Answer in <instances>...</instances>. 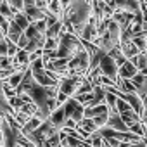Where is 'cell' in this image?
<instances>
[{"label": "cell", "instance_id": "cell-32", "mask_svg": "<svg viewBox=\"0 0 147 147\" xmlns=\"http://www.w3.org/2000/svg\"><path fill=\"white\" fill-rule=\"evenodd\" d=\"M0 2H2V0H0Z\"/></svg>", "mask_w": 147, "mask_h": 147}, {"label": "cell", "instance_id": "cell-20", "mask_svg": "<svg viewBox=\"0 0 147 147\" xmlns=\"http://www.w3.org/2000/svg\"><path fill=\"white\" fill-rule=\"evenodd\" d=\"M128 130H130L131 133H135V135H138L140 138L144 137V125H142V121H137V123H133V125H130V126H128Z\"/></svg>", "mask_w": 147, "mask_h": 147}, {"label": "cell", "instance_id": "cell-21", "mask_svg": "<svg viewBox=\"0 0 147 147\" xmlns=\"http://www.w3.org/2000/svg\"><path fill=\"white\" fill-rule=\"evenodd\" d=\"M128 109H131V106L126 102V100H123V99H116V111L118 113H125V111H128Z\"/></svg>", "mask_w": 147, "mask_h": 147}, {"label": "cell", "instance_id": "cell-11", "mask_svg": "<svg viewBox=\"0 0 147 147\" xmlns=\"http://www.w3.org/2000/svg\"><path fill=\"white\" fill-rule=\"evenodd\" d=\"M23 12L28 16L30 21H40V19H45V16H47V11L40 9L38 5H24Z\"/></svg>", "mask_w": 147, "mask_h": 147}, {"label": "cell", "instance_id": "cell-28", "mask_svg": "<svg viewBox=\"0 0 147 147\" xmlns=\"http://www.w3.org/2000/svg\"><path fill=\"white\" fill-rule=\"evenodd\" d=\"M35 2H36V0H23L24 5H35Z\"/></svg>", "mask_w": 147, "mask_h": 147}, {"label": "cell", "instance_id": "cell-18", "mask_svg": "<svg viewBox=\"0 0 147 147\" xmlns=\"http://www.w3.org/2000/svg\"><path fill=\"white\" fill-rule=\"evenodd\" d=\"M87 142H88L92 147H102V142H104V138L99 135V131H94V133H90V137L87 138Z\"/></svg>", "mask_w": 147, "mask_h": 147}, {"label": "cell", "instance_id": "cell-7", "mask_svg": "<svg viewBox=\"0 0 147 147\" xmlns=\"http://www.w3.org/2000/svg\"><path fill=\"white\" fill-rule=\"evenodd\" d=\"M130 82L135 87V94L142 99L147 94V75H144V73H137L133 78H130Z\"/></svg>", "mask_w": 147, "mask_h": 147}, {"label": "cell", "instance_id": "cell-3", "mask_svg": "<svg viewBox=\"0 0 147 147\" xmlns=\"http://www.w3.org/2000/svg\"><path fill=\"white\" fill-rule=\"evenodd\" d=\"M85 76H64L59 80L57 83V95H64V97H73L80 85V82L83 80Z\"/></svg>", "mask_w": 147, "mask_h": 147}, {"label": "cell", "instance_id": "cell-14", "mask_svg": "<svg viewBox=\"0 0 147 147\" xmlns=\"http://www.w3.org/2000/svg\"><path fill=\"white\" fill-rule=\"evenodd\" d=\"M11 21H12V23H14L16 26H19V28H21L23 31H24V30L28 28V24L31 23V21L28 19V16H26V14H24L23 11H21V12H16V14H14V18H12Z\"/></svg>", "mask_w": 147, "mask_h": 147}, {"label": "cell", "instance_id": "cell-15", "mask_svg": "<svg viewBox=\"0 0 147 147\" xmlns=\"http://www.w3.org/2000/svg\"><path fill=\"white\" fill-rule=\"evenodd\" d=\"M119 116H121V119L126 123V126H130V125L140 121V114H137L133 109H128V111H125V113H119Z\"/></svg>", "mask_w": 147, "mask_h": 147}, {"label": "cell", "instance_id": "cell-29", "mask_svg": "<svg viewBox=\"0 0 147 147\" xmlns=\"http://www.w3.org/2000/svg\"><path fill=\"white\" fill-rule=\"evenodd\" d=\"M142 106H144V107H147V94L142 97Z\"/></svg>", "mask_w": 147, "mask_h": 147}, {"label": "cell", "instance_id": "cell-22", "mask_svg": "<svg viewBox=\"0 0 147 147\" xmlns=\"http://www.w3.org/2000/svg\"><path fill=\"white\" fill-rule=\"evenodd\" d=\"M5 2L11 5V9H12L14 12H21V11H23V7H24L23 0H5Z\"/></svg>", "mask_w": 147, "mask_h": 147}, {"label": "cell", "instance_id": "cell-1", "mask_svg": "<svg viewBox=\"0 0 147 147\" xmlns=\"http://www.w3.org/2000/svg\"><path fill=\"white\" fill-rule=\"evenodd\" d=\"M78 50H82V40L67 31H62L59 35V43H57V50L55 55L61 59H71Z\"/></svg>", "mask_w": 147, "mask_h": 147}, {"label": "cell", "instance_id": "cell-4", "mask_svg": "<svg viewBox=\"0 0 147 147\" xmlns=\"http://www.w3.org/2000/svg\"><path fill=\"white\" fill-rule=\"evenodd\" d=\"M62 107H64L66 116H67L69 119H73V121H76V123H78V121L83 118V111H85V107H83V104H80L75 97H67V99L64 100Z\"/></svg>", "mask_w": 147, "mask_h": 147}, {"label": "cell", "instance_id": "cell-8", "mask_svg": "<svg viewBox=\"0 0 147 147\" xmlns=\"http://www.w3.org/2000/svg\"><path fill=\"white\" fill-rule=\"evenodd\" d=\"M55 128H59V130H62V126H64V123H66V119H67V116H66V113H64V107H62V104L61 106H57L52 113H50V116L47 118Z\"/></svg>", "mask_w": 147, "mask_h": 147}, {"label": "cell", "instance_id": "cell-31", "mask_svg": "<svg viewBox=\"0 0 147 147\" xmlns=\"http://www.w3.org/2000/svg\"><path fill=\"white\" fill-rule=\"evenodd\" d=\"M0 147H4V145H2V144H0Z\"/></svg>", "mask_w": 147, "mask_h": 147}, {"label": "cell", "instance_id": "cell-30", "mask_svg": "<svg viewBox=\"0 0 147 147\" xmlns=\"http://www.w3.org/2000/svg\"><path fill=\"white\" fill-rule=\"evenodd\" d=\"M140 121H142V123H144V125L147 126V116H144V118H140Z\"/></svg>", "mask_w": 147, "mask_h": 147}, {"label": "cell", "instance_id": "cell-19", "mask_svg": "<svg viewBox=\"0 0 147 147\" xmlns=\"http://www.w3.org/2000/svg\"><path fill=\"white\" fill-rule=\"evenodd\" d=\"M107 118H109V113H102V114H97V116H94L92 119H94L95 126H97V128H100V126H106V123H107Z\"/></svg>", "mask_w": 147, "mask_h": 147}, {"label": "cell", "instance_id": "cell-26", "mask_svg": "<svg viewBox=\"0 0 147 147\" xmlns=\"http://www.w3.org/2000/svg\"><path fill=\"white\" fill-rule=\"evenodd\" d=\"M7 28H9V19H5L2 14H0V30H2V33H4V35H5Z\"/></svg>", "mask_w": 147, "mask_h": 147}, {"label": "cell", "instance_id": "cell-6", "mask_svg": "<svg viewBox=\"0 0 147 147\" xmlns=\"http://www.w3.org/2000/svg\"><path fill=\"white\" fill-rule=\"evenodd\" d=\"M97 24H99V21H97L94 16H90V19L87 21V24L83 26V30H82V33H80V40L94 42V40L97 38Z\"/></svg>", "mask_w": 147, "mask_h": 147}, {"label": "cell", "instance_id": "cell-5", "mask_svg": "<svg viewBox=\"0 0 147 147\" xmlns=\"http://www.w3.org/2000/svg\"><path fill=\"white\" fill-rule=\"evenodd\" d=\"M99 69H100V73H102L104 76H107V78H111L113 82H116V78H118V66H116L114 59H113L109 54H104V55L100 57V61H99Z\"/></svg>", "mask_w": 147, "mask_h": 147}, {"label": "cell", "instance_id": "cell-13", "mask_svg": "<svg viewBox=\"0 0 147 147\" xmlns=\"http://www.w3.org/2000/svg\"><path fill=\"white\" fill-rule=\"evenodd\" d=\"M64 31V26H62V21L59 19V21H55L54 24H50V26H47V30H45V38H59V35Z\"/></svg>", "mask_w": 147, "mask_h": 147}, {"label": "cell", "instance_id": "cell-2", "mask_svg": "<svg viewBox=\"0 0 147 147\" xmlns=\"http://www.w3.org/2000/svg\"><path fill=\"white\" fill-rule=\"evenodd\" d=\"M88 66H90V59L87 50L82 45V50H78L67 61V75L69 76H85L88 73Z\"/></svg>", "mask_w": 147, "mask_h": 147}, {"label": "cell", "instance_id": "cell-9", "mask_svg": "<svg viewBox=\"0 0 147 147\" xmlns=\"http://www.w3.org/2000/svg\"><path fill=\"white\" fill-rule=\"evenodd\" d=\"M138 73V69L135 67V64L130 61V59H126L121 66H118V76L119 78H125V80H130V78H133L135 75Z\"/></svg>", "mask_w": 147, "mask_h": 147}, {"label": "cell", "instance_id": "cell-24", "mask_svg": "<svg viewBox=\"0 0 147 147\" xmlns=\"http://www.w3.org/2000/svg\"><path fill=\"white\" fill-rule=\"evenodd\" d=\"M16 45H18V49H24V47L28 45V36H26V35L23 33V35L19 36V40L16 42Z\"/></svg>", "mask_w": 147, "mask_h": 147}, {"label": "cell", "instance_id": "cell-27", "mask_svg": "<svg viewBox=\"0 0 147 147\" xmlns=\"http://www.w3.org/2000/svg\"><path fill=\"white\" fill-rule=\"evenodd\" d=\"M133 147H145V142H144V138H140L138 142H135V144H133Z\"/></svg>", "mask_w": 147, "mask_h": 147}, {"label": "cell", "instance_id": "cell-10", "mask_svg": "<svg viewBox=\"0 0 147 147\" xmlns=\"http://www.w3.org/2000/svg\"><path fill=\"white\" fill-rule=\"evenodd\" d=\"M106 126H109V128H113V130H116V131H128V126H126V123L121 119L119 113H109V118H107Z\"/></svg>", "mask_w": 147, "mask_h": 147}, {"label": "cell", "instance_id": "cell-17", "mask_svg": "<svg viewBox=\"0 0 147 147\" xmlns=\"http://www.w3.org/2000/svg\"><path fill=\"white\" fill-rule=\"evenodd\" d=\"M131 42H133V45L138 49V52H147V49H145V38H144V35H142V33H138V35L131 36Z\"/></svg>", "mask_w": 147, "mask_h": 147}, {"label": "cell", "instance_id": "cell-12", "mask_svg": "<svg viewBox=\"0 0 147 147\" xmlns=\"http://www.w3.org/2000/svg\"><path fill=\"white\" fill-rule=\"evenodd\" d=\"M130 61L135 64V67L138 69V73L147 75V52H138L137 55L130 57Z\"/></svg>", "mask_w": 147, "mask_h": 147}, {"label": "cell", "instance_id": "cell-16", "mask_svg": "<svg viewBox=\"0 0 147 147\" xmlns=\"http://www.w3.org/2000/svg\"><path fill=\"white\" fill-rule=\"evenodd\" d=\"M0 14H2L5 19H9V21H11V19L14 18V14H16V12L11 9V5L5 2V0H2V2H0Z\"/></svg>", "mask_w": 147, "mask_h": 147}, {"label": "cell", "instance_id": "cell-25", "mask_svg": "<svg viewBox=\"0 0 147 147\" xmlns=\"http://www.w3.org/2000/svg\"><path fill=\"white\" fill-rule=\"evenodd\" d=\"M18 50H19V49H18V45H16V43H12V42H9V47H7V55H9V57H14Z\"/></svg>", "mask_w": 147, "mask_h": 147}, {"label": "cell", "instance_id": "cell-23", "mask_svg": "<svg viewBox=\"0 0 147 147\" xmlns=\"http://www.w3.org/2000/svg\"><path fill=\"white\" fill-rule=\"evenodd\" d=\"M7 47H9V40L2 36L0 38V55H7Z\"/></svg>", "mask_w": 147, "mask_h": 147}]
</instances>
